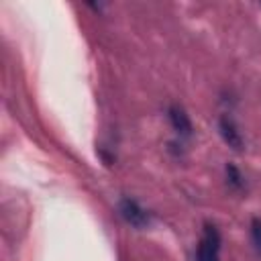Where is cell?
Segmentation results:
<instances>
[{"instance_id":"1","label":"cell","mask_w":261,"mask_h":261,"mask_svg":"<svg viewBox=\"0 0 261 261\" xmlns=\"http://www.w3.org/2000/svg\"><path fill=\"white\" fill-rule=\"evenodd\" d=\"M218 251H220V232L216 230V226L206 224L204 237L198 245L196 261H218Z\"/></svg>"},{"instance_id":"2","label":"cell","mask_w":261,"mask_h":261,"mask_svg":"<svg viewBox=\"0 0 261 261\" xmlns=\"http://www.w3.org/2000/svg\"><path fill=\"white\" fill-rule=\"evenodd\" d=\"M120 214L124 216V220H126L128 224H133V226H137V228H143V226L149 222L147 212H145L135 200H130V198H122V200H120Z\"/></svg>"},{"instance_id":"3","label":"cell","mask_w":261,"mask_h":261,"mask_svg":"<svg viewBox=\"0 0 261 261\" xmlns=\"http://www.w3.org/2000/svg\"><path fill=\"white\" fill-rule=\"evenodd\" d=\"M218 128H220L222 139H224V141H226V143H228L232 149H241V147H243V137H241V130L237 128L234 120H232L228 114H224V116L220 118Z\"/></svg>"},{"instance_id":"4","label":"cell","mask_w":261,"mask_h":261,"mask_svg":"<svg viewBox=\"0 0 261 261\" xmlns=\"http://www.w3.org/2000/svg\"><path fill=\"white\" fill-rule=\"evenodd\" d=\"M167 114H169L171 126H173L179 135H184V137H190V135H192V122H190V116L186 114L184 108H179V106H169Z\"/></svg>"},{"instance_id":"5","label":"cell","mask_w":261,"mask_h":261,"mask_svg":"<svg viewBox=\"0 0 261 261\" xmlns=\"http://www.w3.org/2000/svg\"><path fill=\"white\" fill-rule=\"evenodd\" d=\"M251 239H253V245H255L257 253L261 255V218L251 220Z\"/></svg>"},{"instance_id":"6","label":"cell","mask_w":261,"mask_h":261,"mask_svg":"<svg viewBox=\"0 0 261 261\" xmlns=\"http://www.w3.org/2000/svg\"><path fill=\"white\" fill-rule=\"evenodd\" d=\"M226 177H228V181H230L234 188H241V186H243V177H241L239 169H237L232 163L226 165Z\"/></svg>"}]
</instances>
